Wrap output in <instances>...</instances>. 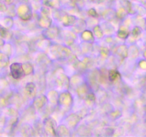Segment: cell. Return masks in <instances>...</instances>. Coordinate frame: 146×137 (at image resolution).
<instances>
[{
    "label": "cell",
    "mask_w": 146,
    "mask_h": 137,
    "mask_svg": "<svg viewBox=\"0 0 146 137\" xmlns=\"http://www.w3.org/2000/svg\"><path fill=\"white\" fill-rule=\"evenodd\" d=\"M10 72L13 78L19 79L24 76V70L22 65L19 63H14L10 66Z\"/></svg>",
    "instance_id": "6da1fadb"
}]
</instances>
